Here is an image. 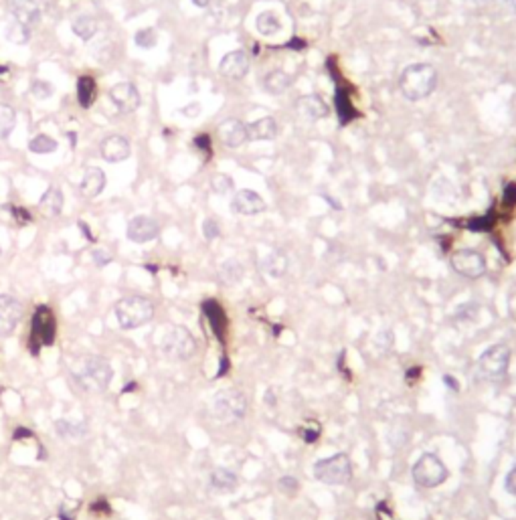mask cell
<instances>
[{
	"instance_id": "cell-27",
	"label": "cell",
	"mask_w": 516,
	"mask_h": 520,
	"mask_svg": "<svg viewBox=\"0 0 516 520\" xmlns=\"http://www.w3.org/2000/svg\"><path fill=\"white\" fill-rule=\"evenodd\" d=\"M256 29H258L261 37H273V35H277V32L282 31V23H280V18H277L275 13L265 11V13H261L256 18Z\"/></svg>"
},
{
	"instance_id": "cell-45",
	"label": "cell",
	"mask_w": 516,
	"mask_h": 520,
	"mask_svg": "<svg viewBox=\"0 0 516 520\" xmlns=\"http://www.w3.org/2000/svg\"><path fill=\"white\" fill-rule=\"evenodd\" d=\"M502 6H506L510 13H516V0H498Z\"/></svg>"
},
{
	"instance_id": "cell-37",
	"label": "cell",
	"mask_w": 516,
	"mask_h": 520,
	"mask_svg": "<svg viewBox=\"0 0 516 520\" xmlns=\"http://www.w3.org/2000/svg\"><path fill=\"white\" fill-rule=\"evenodd\" d=\"M30 93H32L37 99H47V97L53 95V85L47 83V81H41V79H35V81L30 83Z\"/></svg>"
},
{
	"instance_id": "cell-46",
	"label": "cell",
	"mask_w": 516,
	"mask_h": 520,
	"mask_svg": "<svg viewBox=\"0 0 516 520\" xmlns=\"http://www.w3.org/2000/svg\"><path fill=\"white\" fill-rule=\"evenodd\" d=\"M209 2H211V0H193V4H195V6H198V8H205V6H209Z\"/></svg>"
},
{
	"instance_id": "cell-30",
	"label": "cell",
	"mask_w": 516,
	"mask_h": 520,
	"mask_svg": "<svg viewBox=\"0 0 516 520\" xmlns=\"http://www.w3.org/2000/svg\"><path fill=\"white\" fill-rule=\"evenodd\" d=\"M219 276L225 284H237V282H241L243 277V265L237 260H227L221 265Z\"/></svg>"
},
{
	"instance_id": "cell-41",
	"label": "cell",
	"mask_w": 516,
	"mask_h": 520,
	"mask_svg": "<svg viewBox=\"0 0 516 520\" xmlns=\"http://www.w3.org/2000/svg\"><path fill=\"white\" fill-rule=\"evenodd\" d=\"M93 261H95L97 265H106V263L112 261V255L107 253L106 249H95V251H93Z\"/></svg>"
},
{
	"instance_id": "cell-10",
	"label": "cell",
	"mask_w": 516,
	"mask_h": 520,
	"mask_svg": "<svg viewBox=\"0 0 516 520\" xmlns=\"http://www.w3.org/2000/svg\"><path fill=\"white\" fill-rule=\"evenodd\" d=\"M452 267L460 276L476 279L486 274V260L476 249H460L452 255Z\"/></svg>"
},
{
	"instance_id": "cell-36",
	"label": "cell",
	"mask_w": 516,
	"mask_h": 520,
	"mask_svg": "<svg viewBox=\"0 0 516 520\" xmlns=\"http://www.w3.org/2000/svg\"><path fill=\"white\" fill-rule=\"evenodd\" d=\"M211 186L217 195H227L229 191H233V181L227 174H215L211 179Z\"/></svg>"
},
{
	"instance_id": "cell-9",
	"label": "cell",
	"mask_w": 516,
	"mask_h": 520,
	"mask_svg": "<svg viewBox=\"0 0 516 520\" xmlns=\"http://www.w3.org/2000/svg\"><path fill=\"white\" fill-rule=\"evenodd\" d=\"M510 365V349L504 344H492L488 346L482 356L478 358V367L480 373L488 377V379H498L502 377Z\"/></svg>"
},
{
	"instance_id": "cell-21",
	"label": "cell",
	"mask_w": 516,
	"mask_h": 520,
	"mask_svg": "<svg viewBox=\"0 0 516 520\" xmlns=\"http://www.w3.org/2000/svg\"><path fill=\"white\" fill-rule=\"evenodd\" d=\"M209 484L217 494H231L237 490L239 480H237V474L227 470V468H217V470H212Z\"/></svg>"
},
{
	"instance_id": "cell-34",
	"label": "cell",
	"mask_w": 516,
	"mask_h": 520,
	"mask_svg": "<svg viewBox=\"0 0 516 520\" xmlns=\"http://www.w3.org/2000/svg\"><path fill=\"white\" fill-rule=\"evenodd\" d=\"M16 122V114L15 109L6 104H0V138L8 136L13 132Z\"/></svg>"
},
{
	"instance_id": "cell-40",
	"label": "cell",
	"mask_w": 516,
	"mask_h": 520,
	"mask_svg": "<svg viewBox=\"0 0 516 520\" xmlns=\"http://www.w3.org/2000/svg\"><path fill=\"white\" fill-rule=\"evenodd\" d=\"M280 488L284 490L286 494H294V492L298 490V482H296L294 478L286 476V478H282V480H280Z\"/></svg>"
},
{
	"instance_id": "cell-16",
	"label": "cell",
	"mask_w": 516,
	"mask_h": 520,
	"mask_svg": "<svg viewBox=\"0 0 516 520\" xmlns=\"http://www.w3.org/2000/svg\"><path fill=\"white\" fill-rule=\"evenodd\" d=\"M231 209H233V213L251 217V214L263 213L268 209V205H265V200L261 199L256 191L243 188V191L235 193V197L231 200Z\"/></svg>"
},
{
	"instance_id": "cell-11",
	"label": "cell",
	"mask_w": 516,
	"mask_h": 520,
	"mask_svg": "<svg viewBox=\"0 0 516 520\" xmlns=\"http://www.w3.org/2000/svg\"><path fill=\"white\" fill-rule=\"evenodd\" d=\"M23 304L13 296H0V338L13 334L18 322L23 320Z\"/></svg>"
},
{
	"instance_id": "cell-2",
	"label": "cell",
	"mask_w": 516,
	"mask_h": 520,
	"mask_svg": "<svg viewBox=\"0 0 516 520\" xmlns=\"http://www.w3.org/2000/svg\"><path fill=\"white\" fill-rule=\"evenodd\" d=\"M399 87L409 102H421L436 92L438 71L429 63H413L401 73Z\"/></svg>"
},
{
	"instance_id": "cell-28",
	"label": "cell",
	"mask_w": 516,
	"mask_h": 520,
	"mask_svg": "<svg viewBox=\"0 0 516 520\" xmlns=\"http://www.w3.org/2000/svg\"><path fill=\"white\" fill-rule=\"evenodd\" d=\"M263 272L272 277L286 276V272H288V258H286L284 253H277V251H275V253H270V255L263 260Z\"/></svg>"
},
{
	"instance_id": "cell-31",
	"label": "cell",
	"mask_w": 516,
	"mask_h": 520,
	"mask_svg": "<svg viewBox=\"0 0 516 520\" xmlns=\"http://www.w3.org/2000/svg\"><path fill=\"white\" fill-rule=\"evenodd\" d=\"M336 111H338V118H340V122L347 123L350 122L356 114H354V107L350 104L349 99V93L344 92V90H338L336 92Z\"/></svg>"
},
{
	"instance_id": "cell-18",
	"label": "cell",
	"mask_w": 516,
	"mask_h": 520,
	"mask_svg": "<svg viewBox=\"0 0 516 520\" xmlns=\"http://www.w3.org/2000/svg\"><path fill=\"white\" fill-rule=\"evenodd\" d=\"M102 158L106 162H124L126 158H130V142L124 138V136H107L104 142H102Z\"/></svg>"
},
{
	"instance_id": "cell-4",
	"label": "cell",
	"mask_w": 516,
	"mask_h": 520,
	"mask_svg": "<svg viewBox=\"0 0 516 520\" xmlns=\"http://www.w3.org/2000/svg\"><path fill=\"white\" fill-rule=\"evenodd\" d=\"M314 478L328 486H342L352 478V466L347 454H334L314 464Z\"/></svg>"
},
{
	"instance_id": "cell-19",
	"label": "cell",
	"mask_w": 516,
	"mask_h": 520,
	"mask_svg": "<svg viewBox=\"0 0 516 520\" xmlns=\"http://www.w3.org/2000/svg\"><path fill=\"white\" fill-rule=\"evenodd\" d=\"M104 186H106V174H104V170L91 167V169L85 170V174H83V179L79 183V193L85 199H95L97 195H102Z\"/></svg>"
},
{
	"instance_id": "cell-3",
	"label": "cell",
	"mask_w": 516,
	"mask_h": 520,
	"mask_svg": "<svg viewBox=\"0 0 516 520\" xmlns=\"http://www.w3.org/2000/svg\"><path fill=\"white\" fill-rule=\"evenodd\" d=\"M116 318L124 330H134L154 318V306L148 298L142 296H128L116 304Z\"/></svg>"
},
{
	"instance_id": "cell-44",
	"label": "cell",
	"mask_w": 516,
	"mask_h": 520,
	"mask_svg": "<svg viewBox=\"0 0 516 520\" xmlns=\"http://www.w3.org/2000/svg\"><path fill=\"white\" fill-rule=\"evenodd\" d=\"M506 490H508L512 496H516V468H512V470L508 472V476H506Z\"/></svg>"
},
{
	"instance_id": "cell-38",
	"label": "cell",
	"mask_w": 516,
	"mask_h": 520,
	"mask_svg": "<svg viewBox=\"0 0 516 520\" xmlns=\"http://www.w3.org/2000/svg\"><path fill=\"white\" fill-rule=\"evenodd\" d=\"M455 318L457 320H476L478 318V306L476 304H464L462 308H457Z\"/></svg>"
},
{
	"instance_id": "cell-8",
	"label": "cell",
	"mask_w": 516,
	"mask_h": 520,
	"mask_svg": "<svg viewBox=\"0 0 516 520\" xmlns=\"http://www.w3.org/2000/svg\"><path fill=\"white\" fill-rule=\"evenodd\" d=\"M55 340V316L47 306H39L32 314L30 324V349L35 346V352L41 346H51Z\"/></svg>"
},
{
	"instance_id": "cell-47",
	"label": "cell",
	"mask_w": 516,
	"mask_h": 520,
	"mask_svg": "<svg viewBox=\"0 0 516 520\" xmlns=\"http://www.w3.org/2000/svg\"><path fill=\"white\" fill-rule=\"evenodd\" d=\"M472 2H478V4H484V2H488V0H472Z\"/></svg>"
},
{
	"instance_id": "cell-12",
	"label": "cell",
	"mask_w": 516,
	"mask_h": 520,
	"mask_svg": "<svg viewBox=\"0 0 516 520\" xmlns=\"http://www.w3.org/2000/svg\"><path fill=\"white\" fill-rule=\"evenodd\" d=\"M6 8H8L11 15L15 16L16 23H20V25H25V27L30 29L41 18L43 0H6Z\"/></svg>"
},
{
	"instance_id": "cell-35",
	"label": "cell",
	"mask_w": 516,
	"mask_h": 520,
	"mask_svg": "<svg viewBox=\"0 0 516 520\" xmlns=\"http://www.w3.org/2000/svg\"><path fill=\"white\" fill-rule=\"evenodd\" d=\"M134 41H136V45L140 49H152V47L156 45V41H158V37H156V31L154 29H140L136 32V37H134Z\"/></svg>"
},
{
	"instance_id": "cell-43",
	"label": "cell",
	"mask_w": 516,
	"mask_h": 520,
	"mask_svg": "<svg viewBox=\"0 0 516 520\" xmlns=\"http://www.w3.org/2000/svg\"><path fill=\"white\" fill-rule=\"evenodd\" d=\"M181 114L186 116V118H197L198 114H200V104H188V106L182 107Z\"/></svg>"
},
{
	"instance_id": "cell-22",
	"label": "cell",
	"mask_w": 516,
	"mask_h": 520,
	"mask_svg": "<svg viewBox=\"0 0 516 520\" xmlns=\"http://www.w3.org/2000/svg\"><path fill=\"white\" fill-rule=\"evenodd\" d=\"M277 122L270 118V116H265V118H259L256 120L253 123H249L247 126V134H249V138L251 140H259V142H270L277 136Z\"/></svg>"
},
{
	"instance_id": "cell-29",
	"label": "cell",
	"mask_w": 516,
	"mask_h": 520,
	"mask_svg": "<svg viewBox=\"0 0 516 520\" xmlns=\"http://www.w3.org/2000/svg\"><path fill=\"white\" fill-rule=\"evenodd\" d=\"M71 31L76 32L79 39L90 41L91 37L100 31V25H97V20L93 16H77L73 25H71Z\"/></svg>"
},
{
	"instance_id": "cell-42",
	"label": "cell",
	"mask_w": 516,
	"mask_h": 520,
	"mask_svg": "<svg viewBox=\"0 0 516 520\" xmlns=\"http://www.w3.org/2000/svg\"><path fill=\"white\" fill-rule=\"evenodd\" d=\"M504 205L508 207H512V205H516V184H508L506 186V191H504Z\"/></svg>"
},
{
	"instance_id": "cell-33",
	"label": "cell",
	"mask_w": 516,
	"mask_h": 520,
	"mask_svg": "<svg viewBox=\"0 0 516 520\" xmlns=\"http://www.w3.org/2000/svg\"><path fill=\"white\" fill-rule=\"evenodd\" d=\"M29 150L35 154L55 152L57 150V142L51 138V136H47V134H39V136H35L29 142Z\"/></svg>"
},
{
	"instance_id": "cell-26",
	"label": "cell",
	"mask_w": 516,
	"mask_h": 520,
	"mask_svg": "<svg viewBox=\"0 0 516 520\" xmlns=\"http://www.w3.org/2000/svg\"><path fill=\"white\" fill-rule=\"evenodd\" d=\"M39 207H41V211L45 214H49V217H57V214L63 211V193H61L57 186H51L45 195L41 197Z\"/></svg>"
},
{
	"instance_id": "cell-32",
	"label": "cell",
	"mask_w": 516,
	"mask_h": 520,
	"mask_svg": "<svg viewBox=\"0 0 516 520\" xmlns=\"http://www.w3.org/2000/svg\"><path fill=\"white\" fill-rule=\"evenodd\" d=\"M6 39L11 43H15V45H27L30 39V29L25 27V25H20V23H16V20H13L8 25V29H6Z\"/></svg>"
},
{
	"instance_id": "cell-6",
	"label": "cell",
	"mask_w": 516,
	"mask_h": 520,
	"mask_svg": "<svg viewBox=\"0 0 516 520\" xmlns=\"http://www.w3.org/2000/svg\"><path fill=\"white\" fill-rule=\"evenodd\" d=\"M197 342L193 334L182 328V326H172L170 330L164 332V337L160 340V351L167 354L172 361H186L195 354Z\"/></svg>"
},
{
	"instance_id": "cell-7",
	"label": "cell",
	"mask_w": 516,
	"mask_h": 520,
	"mask_svg": "<svg viewBox=\"0 0 516 520\" xmlns=\"http://www.w3.org/2000/svg\"><path fill=\"white\" fill-rule=\"evenodd\" d=\"M245 411H247V399L237 389L221 391L217 397L212 399V415H215V419H219L223 423L239 421Z\"/></svg>"
},
{
	"instance_id": "cell-14",
	"label": "cell",
	"mask_w": 516,
	"mask_h": 520,
	"mask_svg": "<svg viewBox=\"0 0 516 520\" xmlns=\"http://www.w3.org/2000/svg\"><path fill=\"white\" fill-rule=\"evenodd\" d=\"M217 136L221 140V144L227 146V148H239L249 140L247 126L241 120H237V118H227V120L219 123Z\"/></svg>"
},
{
	"instance_id": "cell-1",
	"label": "cell",
	"mask_w": 516,
	"mask_h": 520,
	"mask_svg": "<svg viewBox=\"0 0 516 520\" xmlns=\"http://www.w3.org/2000/svg\"><path fill=\"white\" fill-rule=\"evenodd\" d=\"M77 387L85 393H102L114 379V368L104 356H83L71 367Z\"/></svg>"
},
{
	"instance_id": "cell-17",
	"label": "cell",
	"mask_w": 516,
	"mask_h": 520,
	"mask_svg": "<svg viewBox=\"0 0 516 520\" xmlns=\"http://www.w3.org/2000/svg\"><path fill=\"white\" fill-rule=\"evenodd\" d=\"M219 71L227 79H243L249 71V55L245 51H231L219 63Z\"/></svg>"
},
{
	"instance_id": "cell-39",
	"label": "cell",
	"mask_w": 516,
	"mask_h": 520,
	"mask_svg": "<svg viewBox=\"0 0 516 520\" xmlns=\"http://www.w3.org/2000/svg\"><path fill=\"white\" fill-rule=\"evenodd\" d=\"M203 233H205V237L212 241V239H217L219 235H221V229H219V225H217V221H212V219H207L205 223H203Z\"/></svg>"
},
{
	"instance_id": "cell-25",
	"label": "cell",
	"mask_w": 516,
	"mask_h": 520,
	"mask_svg": "<svg viewBox=\"0 0 516 520\" xmlns=\"http://www.w3.org/2000/svg\"><path fill=\"white\" fill-rule=\"evenodd\" d=\"M97 95V83L91 75H81L77 79V99L81 107H91Z\"/></svg>"
},
{
	"instance_id": "cell-24",
	"label": "cell",
	"mask_w": 516,
	"mask_h": 520,
	"mask_svg": "<svg viewBox=\"0 0 516 520\" xmlns=\"http://www.w3.org/2000/svg\"><path fill=\"white\" fill-rule=\"evenodd\" d=\"M55 429H57L59 437L67 440V442H77V440L85 437V433H88L85 423H81V421H69V419H59L55 423Z\"/></svg>"
},
{
	"instance_id": "cell-5",
	"label": "cell",
	"mask_w": 516,
	"mask_h": 520,
	"mask_svg": "<svg viewBox=\"0 0 516 520\" xmlns=\"http://www.w3.org/2000/svg\"><path fill=\"white\" fill-rule=\"evenodd\" d=\"M411 476L424 488H438L448 480L450 470L445 468V464L436 454H424L415 461Z\"/></svg>"
},
{
	"instance_id": "cell-15",
	"label": "cell",
	"mask_w": 516,
	"mask_h": 520,
	"mask_svg": "<svg viewBox=\"0 0 516 520\" xmlns=\"http://www.w3.org/2000/svg\"><path fill=\"white\" fill-rule=\"evenodd\" d=\"M158 223L152 219V217H146V214H138L134 217L130 223H128V229H126V235L130 241L134 243H148L152 239L158 237Z\"/></svg>"
},
{
	"instance_id": "cell-20",
	"label": "cell",
	"mask_w": 516,
	"mask_h": 520,
	"mask_svg": "<svg viewBox=\"0 0 516 520\" xmlns=\"http://www.w3.org/2000/svg\"><path fill=\"white\" fill-rule=\"evenodd\" d=\"M298 111L310 120H322L330 114V107L320 95H302L298 99Z\"/></svg>"
},
{
	"instance_id": "cell-23",
	"label": "cell",
	"mask_w": 516,
	"mask_h": 520,
	"mask_svg": "<svg viewBox=\"0 0 516 520\" xmlns=\"http://www.w3.org/2000/svg\"><path fill=\"white\" fill-rule=\"evenodd\" d=\"M289 85H292V77L286 71H282V69H273L263 79V90L268 93H272V95L284 93Z\"/></svg>"
},
{
	"instance_id": "cell-13",
	"label": "cell",
	"mask_w": 516,
	"mask_h": 520,
	"mask_svg": "<svg viewBox=\"0 0 516 520\" xmlns=\"http://www.w3.org/2000/svg\"><path fill=\"white\" fill-rule=\"evenodd\" d=\"M109 99L114 102V106L118 107L121 114H132L140 107V93H138L136 85L128 83V81L116 83L109 90Z\"/></svg>"
}]
</instances>
